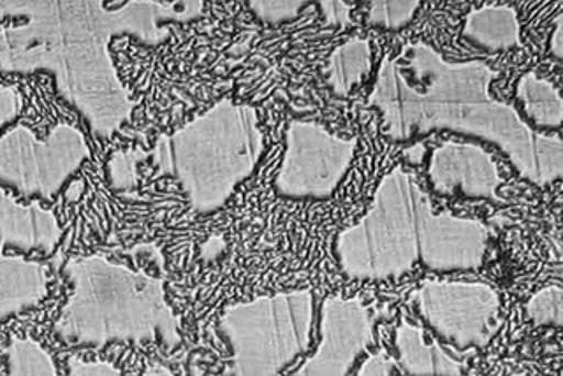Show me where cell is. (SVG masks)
<instances>
[{
	"mask_svg": "<svg viewBox=\"0 0 563 376\" xmlns=\"http://www.w3.org/2000/svg\"><path fill=\"white\" fill-rule=\"evenodd\" d=\"M202 14L201 0H4L0 20L11 23L0 29V73L52 76L58 96L108 140L134 111L111 53L114 37L158 46L172 37L173 25Z\"/></svg>",
	"mask_w": 563,
	"mask_h": 376,
	"instance_id": "6da1fadb",
	"label": "cell"
},
{
	"mask_svg": "<svg viewBox=\"0 0 563 376\" xmlns=\"http://www.w3.org/2000/svg\"><path fill=\"white\" fill-rule=\"evenodd\" d=\"M498 76L486 62H449L418 41L383 58L368 104L383 114L384 134L395 143L433 131L479 137L507 155L528 184H556L563 176L562 137L536 131L515 106L495 99Z\"/></svg>",
	"mask_w": 563,
	"mask_h": 376,
	"instance_id": "7a4b0ae2",
	"label": "cell"
},
{
	"mask_svg": "<svg viewBox=\"0 0 563 376\" xmlns=\"http://www.w3.org/2000/svg\"><path fill=\"white\" fill-rule=\"evenodd\" d=\"M489 229L479 220L433 213L430 197L404 167L384 176L368 211L340 232L333 252L351 280L400 278L413 267L435 273L483 266Z\"/></svg>",
	"mask_w": 563,
	"mask_h": 376,
	"instance_id": "3957f363",
	"label": "cell"
},
{
	"mask_svg": "<svg viewBox=\"0 0 563 376\" xmlns=\"http://www.w3.org/2000/svg\"><path fill=\"white\" fill-rule=\"evenodd\" d=\"M62 275L70 296L55 320L62 343L104 349L111 343L181 345L180 320L166 298L163 278L113 263L102 255L67 261Z\"/></svg>",
	"mask_w": 563,
	"mask_h": 376,
	"instance_id": "277c9868",
	"label": "cell"
},
{
	"mask_svg": "<svg viewBox=\"0 0 563 376\" xmlns=\"http://www.w3.org/2000/svg\"><path fill=\"white\" fill-rule=\"evenodd\" d=\"M264 154L260 114L249 104L222 99L178 131L158 137L150 161L172 176L199 214L219 211L238 185L254 175Z\"/></svg>",
	"mask_w": 563,
	"mask_h": 376,
	"instance_id": "5b68a950",
	"label": "cell"
},
{
	"mask_svg": "<svg viewBox=\"0 0 563 376\" xmlns=\"http://www.w3.org/2000/svg\"><path fill=\"white\" fill-rule=\"evenodd\" d=\"M310 290L260 296L225 308L217 331L231 351L225 376H278L312 342Z\"/></svg>",
	"mask_w": 563,
	"mask_h": 376,
	"instance_id": "8992f818",
	"label": "cell"
},
{
	"mask_svg": "<svg viewBox=\"0 0 563 376\" xmlns=\"http://www.w3.org/2000/svg\"><path fill=\"white\" fill-rule=\"evenodd\" d=\"M88 158L87 137L70 123H57L46 137L16 123L0 134V187L49 201Z\"/></svg>",
	"mask_w": 563,
	"mask_h": 376,
	"instance_id": "52a82bcc",
	"label": "cell"
},
{
	"mask_svg": "<svg viewBox=\"0 0 563 376\" xmlns=\"http://www.w3.org/2000/svg\"><path fill=\"white\" fill-rule=\"evenodd\" d=\"M356 148V137L334 136L321 123L290 122L286 152L273 181L275 192L290 201L328 199L347 175Z\"/></svg>",
	"mask_w": 563,
	"mask_h": 376,
	"instance_id": "ba28073f",
	"label": "cell"
},
{
	"mask_svg": "<svg viewBox=\"0 0 563 376\" xmlns=\"http://www.w3.org/2000/svg\"><path fill=\"white\" fill-rule=\"evenodd\" d=\"M428 325L456 349H484L497 333L501 299L483 281L428 280L410 296Z\"/></svg>",
	"mask_w": 563,
	"mask_h": 376,
	"instance_id": "9c48e42d",
	"label": "cell"
},
{
	"mask_svg": "<svg viewBox=\"0 0 563 376\" xmlns=\"http://www.w3.org/2000/svg\"><path fill=\"white\" fill-rule=\"evenodd\" d=\"M374 313L361 299H325L321 343L292 376H347L361 355L374 345Z\"/></svg>",
	"mask_w": 563,
	"mask_h": 376,
	"instance_id": "30bf717a",
	"label": "cell"
},
{
	"mask_svg": "<svg viewBox=\"0 0 563 376\" xmlns=\"http://www.w3.org/2000/svg\"><path fill=\"white\" fill-rule=\"evenodd\" d=\"M428 180L440 196L500 201L501 175L492 155L474 143L445 141L431 152Z\"/></svg>",
	"mask_w": 563,
	"mask_h": 376,
	"instance_id": "8fae6325",
	"label": "cell"
},
{
	"mask_svg": "<svg viewBox=\"0 0 563 376\" xmlns=\"http://www.w3.org/2000/svg\"><path fill=\"white\" fill-rule=\"evenodd\" d=\"M62 240L57 214L40 202H18L0 187V248H13L22 254H52Z\"/></svg>",
	"mask_w": 563,
	"mask_h": 376,
	"instance_id": "7c38bea8",
	"label": "cell"
},
{
	"mask_svg": "<svg viewBox=\"0 0 563 376\" xmlns=\"http://www.w3.org/2000/svg\"><path fill=\"white\" fill-rule=\"evenodd\" d=\"M48 284L44 264L0 248V324L40 307L48 296Z\"/></svg>",
	"mask_w": 563,
	"mask_h": 376,
	"instance_id": "4fadbf2b",
	"label": "cell"
},
{
	"mask_svg": "<svg viewBox=\"0 0 563 376\" xmlns=\"http://www.w3.org/2000/svg\"><path fill=\"white\" fill-rule=\"evenodd\" d=\"M400 368L409 376H462V361L437 342H428L424 331L404 320L395 333Z\"/></svg>",
	"mask_w": 563,
	"mask_h": 376,
	"instance_id": "5bb4252c",
	"label": "cell"
},
{
	"mask_svg": "<svg viewBox=\"0 0 563 376\" xmlns=\"http://www.w3.org/2000/svg\"><path fill=\"white\" fill-rule=\"evenodd\" d=\"M463 41L481 52L498 53L521 46V25L512 5L486 4L466 14Z\"/></svg>",
	"mask_w": 563,
	"mask_h": 376,
	"instance_id": "9a60e30c",
	"label": "cell"
},
{
	"mask_svg": "<svg viewBox=\"0 0 563 376\" xmlns=\"http://www.w3.org/2000/svg\"><path fill=\"white\" fill-rule=\"evenodd\" d=\"M374 66V48L368 40L347 41L334 48L325 64V84L340 99L351 96L352 90L369 75Z\"/></svg>",
	"mask_w": 563,
	"mask_h": 376,
	"instance_id": "2e32d148",
	"label": "cell"
},
{
	"mask_svg": "<svg viewBox=\"0 0 563 376\" xmlns=\"http://www.w3.org/2000/svg\"><path fill=\"white\" fill-rule=\"evenodd\" d=\"M516 97L523 110L525 122L537 129L556 131L562 128L563 101L559 88L536 73H525L516 84Z\"/></svg>",
	"mask_w": 563,
	"mask_h": 376,
	"instance_id": "e0dca14e",
	"label": "cell"
},
{
	"mask_svg": "<svg viewBox=\"0 0 563 376\" xmlns=\"http://www.w3.org/2000/svg\"><path fill=\"white\" fill-rule=\"evenodd\" d=\"M4 355L8 376H58L52 355L32 338H11Z\"/></svg>",
	"mask_w": 563,
	"mask_h": 376,
	"instance_id": "ac0fdd59",
	"label": "cell"
},
{
	"mask_svg": "<svg viewBox=\"0 0 563 376\" xmlns=\"http://www.w3.org/2000/svg\"><path fill=\"white\" fill-rule=\"evenodd\" d=\"M419 5L421 2L418 0H404V2L375 0L369 2L368 23L384 31H401L412 22Z\"/></svg>",
	"mask_w": 563,
	"mask_h": 376,
	"instance_id": "d6986e66",
	"label": "cell"
},
{
	"mask_svg": "<svg viewBox=\"0 0 563 376\" xmlns=\"http://www.w3.org/2000/svg\"><path fill=\"white\" fill-rule=\"evenodd\" d=\"M528 319L536 325L544 328H562L563 325V292L560 285H548L528 299Z\"/></svg>",
	"mask_w": 563,
	"mask_h": 376,
	"instance_id": "ffe728a7",
	"label": "cell"
},
{
	"mask_svg": "<svg viewBox=\"0 0 563 376\" xmlns=\"http://www.w3.org/2000/svg\"><path fill=\"white\" fill-rule=\"evenodd\" d=\"M308 2L303 0H254L249 2L254 16L264 25H284V23L292 22L301 14Z\"/></svg>",
	"mask_w": 563,
	"mask_h": 376,
	"instance_id": "44dd1931",
	"label": "cell"
},
{
	"mask_svg": "<svg viewBox=\"0 0 563 376\" xmlns=\"http://www.w3.org/2000/svg\"><path fill=\"white\" fill-rule=\"evenodd\" d=\"M146 152H136V150H128L120 152L111 157L108 164V180H110L113 190H129L137 184V164L146 161Z\"/></svg>",
	"mask_w": 563,
	"mask_h": 376,
	"instance_id": "7402d4cb",
	"label": "cell"
},
{
	"mask_svg": "<svg viewBox=\"0 0 563 376\" xmlns=\"http://www.w3.org/2000/svg\"><path fill=\"white\" fill-rule=\"evenodd\" d=\"M23 97L16 88L0 85V132L22 114Z\"/></svg>",
	"mask_w": 563,
	"mask_h": 376,
	"instance_id": "603a6c76",
	"label": "cell"
},
{
	"mask_svg": "<svg viewBox=\"0 0 563 376\" xmlns=\"http://www.w3.org/2000/svg\"><path fill=\"white\" fill-rule=\"evenodd\" d=\"M67 372H69V376H122V373L111 363L85 361L81 357H69Z\"/></svg>",
	"mask_w": 563,
	"mask_h": 376,
	"instance_id": "cb8c5ba5",
	"label": "cell"
},
{
	"mask_svg": "<svg viewBox=\"0 0 563 376\" xmlns=\"http://www.w3.org/2000/svg\"><path fill=\"white\" fill-rule=\"evenodd\" d=\"M317 5L321 8L322 18L324 22L330 26H351L354 25L352 22V4L343 2V0H322L317 2Z\"/></svg>",
	"mask_w": 563,
	"mask_h": 376,
	"instance_id": "d4e9b609",
	"label": "cell"
},
{
	"mask_svg": "<svg viewBox=\"0 0 563 376\" xmlns=\"http://www.w3.org/2000/svg\"><path fill=\"white\" fill-rule=\"evenodd\" d=\"M356 376H391V369L384 355L372 354L361 363Z\"/></svg>",
	"mask_w": 563,
	"mask_h": 376,
	"instance_id": "484cf974",
	"label": "cell"
},
{
	"mask_svg": "<svg viewBox=\"0 0 563 376\" xmlns=\"http://www.w3.org/2000/svg\"><path fill=\"white\" fill-rule=\"evenodd\" d=\"M550 52L556 60L563 58V16L559 14L554 20V29L551 32Z\"/></svg>",
	"mask_w": 563,
	"mask_h": 376,
	"instance_id": "4316f807",
	"label": "cell"
},
{
	"mask_svg": "<svg viewBox=\"0 0 563 376\" xmlns=\"http://www.w3.org/2000/svg\"><path fill=\"white\" fill-rule=\"evenodd\" d=\"M141 376H175L172 369L164 366V364H152L146 368V372Z\"/></svg>",
	"mask_w": 563,
	"mask_h": 376,
	"instance_id": "83f0119b",
	"label": "cell"
}]
</instances>
